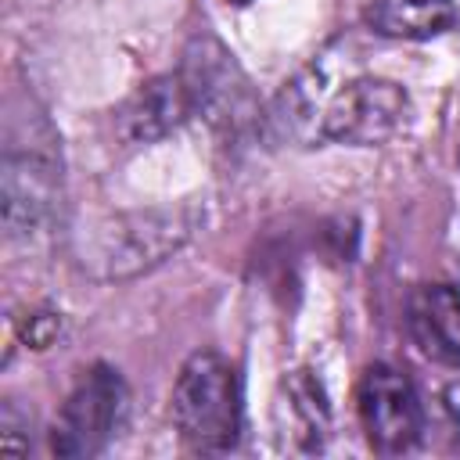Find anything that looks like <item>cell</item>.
<instances>
[{
    "label": "cell",
    "instance_id": "cell-1",
    "mask_svg": "<svg viewBox=\"0 0 460 460\" xmlns=\"http://www.w3.org/2000/svg\"><path fill=\"white\" fill-rule=\"evenodd\" d=\"M172 424L194 453H226L241 438V381L212 349L187 356L172 385Z\"/></svg>",
    "mask_w": 460,
    "mask_h": 460
},
{
    "label": "cell",
    "instance_id": "cell-2",
    "mask_svg": "<svg viewBox=\"0 0 460 460\" xmlns=\"http://www.w3.org/2000/svg\"><path fill=\"white\" fill-rule=\"evenodd\" d=\"M129 413V392L119 370L97 363L90 367L79 385L61 402L54 424H50V453L65 460H86L97 456L115 431L122 428Z\"/></svg>",
    "mask_w": 460,
    "mask_h": 460
},
{
    "label": "cell",
    "instance_id": "cell-3",
    "mask_svg": "<svg viewBox=\"0 0 460 460\" xmlns=\"http://www.w3.org/2000/svg\"><path fill=\"white\" fill-rule=\"evenodd\" d=\"M410 115V97L399 83L381 75H356L320 111V137L356 147H374L392 140Z\"/></svg>",
    "mask_w": 460,
    "mask_h": 460
},
{
    "label": "cell",
    "instance_id": "cell-4",
    "mask_svg": "<svg viewBox=\"0 0 460 460\" xmlns=\"http://www.w3.org/2000/svg\"><path fill=\"white\" fill-rule=\"evenodd\" d=\"M359 424L377 453H406L420 442L424 406L413 381L388 363H370L359 377Z\"/></svg>",
    "mask_w": 460,
    "mask_h": 460
},
{
    "label": "cell",
    "instance_id": "cell-5",
    "mask_svg": "<svg viewBox=\"0 0 460 460\" xmlns=\"http://www.w3.org/2000/svg\"><path fill=\"white\" fill-rule=\"evenodd\" d=\"M0 187H4L7 237L40 234L54 219V208H58V198H61V172L47 155H40V151L7 155Z\"/></svg>",
    "mask_w": 460,
    "mask_h": 460
},
{
    "label": "cell",
    "instance_id": "cell-6",
    "mask_svg": "<svg viewBox=\"0 0 460 460\" xmlns=\"http://www.w3.org/2000/svg\"><path fill=\"white\" fill-rule=\"evenodd\" d=\"M187 234H190V219L180 208L137 212L129 219H119V226L108 234V248H104V259L111 262V277H126V273L162 262V255L176 252Z\"/></svg>",
    "mask_w": 460,
    "mask_h": 460
},
{
    "label": "cell",
    "instance_id": "cell-7",
    "mask_svg": "<svg viewBox=\"0 0 460 460\" xmlns=\"http://www.w3.org/2000/svg\"><path fill=\"white\" fill-rule=\"evenodd\" d=\"M187 115H194V97L183 72L155 75L119 108V133L126 144H155L180 129Z\"/></svg>",
    "mask_w": 460,
    "mask_h": 460
},
{
    "label": "cell",
    "instance_id": "cell-8",
    "mask_svg": "<svg viewBox=\"0 0 460 460\" xmlns=\"http://www.w3.org/2000/svg\"><path fill=\"white\" fill-rule=\"evenodd\" d=\"M406 331L420 356L460 370V291L453 284H420L406 302Z\"/></svg>",
    "mask_w": 460,
    "mask_h": 460
},
{
    "label": "cell",
    "instance_id": "cell-9",
    "mask_svg": "<svg viewBox=\"0 0 460 460\" xmlns=\"http://www.w3.org/2000/svg\"><path fill=\"white\" fill-rule=\"evenodd\" d=\"M367 25L392 40H431L456 25L453 0H370Z\"/></svg>",
    "mask_w": 460,
    "mask_h": 460
},
{
    "label": "cell",
    "instance_id": "cell-10",
    "mask_svg": "<svg viewBox=\"0 0 460 460\" xmlns=\"http://www.w3.org/2000/svg\"><path fill=\"white\" fill-rule=\"evenodd\" d=\"M25 449H29V431H18V424H14V406L7 402V406H4V417H0V453L18 456V453H25Z\"/></svg>",
    "mask_w": 460,
    "mask_h": 460
},
{
    "label": "cell",
    "instance_id": "cell-11",
    "mask_svg": "<svg viewBox=\"0 0 460 460\" xmlns=\"http://www.w3.org/2000/svg\"><path fill=\"white\" fill-rule=\"evenodd\" d=\"M446 410H449V413H453V424H456V428H460V385H456V388H449V392H446Z\"/></svg>",
    "mask_w": 460,
    "mask_h": 460
},
{
    "label": "cell",
    "instance_id": "cell-12",
    "mask_svg": "<svg viewBox=\"0 0 460 460\" xmlns=\"http://www.w3.org/2000/svg\"><path fill=\"white\" fill-rule=\"evenodd\" d=\"M230 4H252V0H230Z\"/></svg>",
    "mask_w": 460,
    "mask_h": 460
}]
</instances>
